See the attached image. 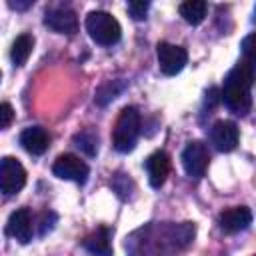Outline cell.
Masks as SVG:
<instances>
[{
  "mask_svg": "<svg viewBox=\"0 0 256 256\" xmlns=\"http://www.w3.org/2000/svg\"><path fill=\"white\" fill-rule=\"evenodd\" d=\"M10 6L12 8H26V6H30V2H24V4L22 2H10Z\"/></svg>",
  "mask_w": 256,
  "mask_h": 256,
  "instance_id": "obj_21",
  "label": "cell"
},
{
  "mask_svg": "<svg viewBox=\"0 0 256 256\" xmlns=\"http://www.w3.org/2000/svg\"><path fill=\"white\" fill-rule=\"evenodd\" d=\"M250 222H252V212L246 206L228 208L218 216V224L226 234H236L240 230H246Z\"/></svg>",
  "mask_w": 256,
  "mask_h": 256,
  "instance_id": "obj_11",
  "label": "cell"
},
{
  "mask_svg": "<svg viewBox=\"0 0 256 256\" xmlns=\"http://www.w3.org/2000/svg\"><path fill=\"white\" fill-rule=\"evenodd\" d=\"M238 126L232 120H216L210 128V140L220 152H232L238 146Z\"/></svg>",
  "mask_w": 256,
  "mask_h": 256,
  "instance_id": "obj_8",
  "label": "cell"
},
{
  "mask_svg": "<svg viewBox=\"0 0 256 256\" xmlns=\"http://www.w3.org/2000/svg\"><path fill=\"white\" fill-rule=\"evenodd\" d=\"M252 42H254V34L246 36L244 42H242V52H244V60L248 62H254V56H252Z\"/></svg>",
  "mask_w": 256,
  "mask_h": 256,
  "instance_id": "obj_20",
  "label": "cell"
},
{
  "mask_svg": "<svg viewBox=\"0 0 256 256\" xmlns=\"http://www.w3.org/2000/svg\"><path fill=\"white\" fill-rule=\"evenodd\" d=\"M26 184V170L14 156H4L0 160V192L6 196L18 194Z\"/></svg>",
  "mask_w": 256,
  "mask_h": 256,
  "instance_id": "obj_4",
  "label": "cell"
},
{
  "mask_svg": "<svg viewBox=\"0 0 256 256\" xmlns=\"http://www.w3.org/2000/svg\"><path fill=\"white\" fill-rule=\"evenodd\" d=\"M148 2H142V0H134V2H128V12L134 20H144L146 18V12H148Z\"/></svg>",
  "mask_w": 256,
  "mask_h": 256,
  "instance_id": "obj_18",
  "label": "cell"
},
{
  "mask_svg": "<svg viewBox=\"0 0 256 256\" xmlns=\"http://www.w3.org/2000/svg\"><path fill=\"white\" fill-rule=\"evenodd\" d=\"M6 234L20 244H28L32 240V214L28 208H20L10 214L6 222Z\"/></svg>",
  "mask_w": 256,
  "mask_h": 256,
  "instance_id": "obj_10",
  "label": "cell"
},
{
  "mask_svg": "<svg viewBox=\"0 0 256 256\" xmlns=\"http://www.w3.org/2000/svg\"><path fill=\"white\" fill-rule=\"evenodd\" d=\"M110 230L106 226H100L96 228L92 234H88L84 240H82V246L94 254V256H112V242H110Z\"/></svg>",
  "mask_w": 256,
  "mask_h": 256,
  "instance_id": "obj_14",
  "label": "cell"
},
{
  "mask_svg": "<svg viewBox=\"0 0 256 256\" xmlns=\"http://www.w3.org/2000/svg\"><path fill=\"white\" fill-rule=\"evenodd\" d=\"M208 148L200 140H192L186 144L182 152V166L190 178H202L208 168Z\"/></svg>",
  "mask_w": 256,
  "mask_h": 256,
  "instance_id": "obj_6",
  "label": "cell"
},
{
  "mask_svg": "<svg viewBox=\"0 0 256 256\" xmlns=\"http://www.w3.org/2000/svg\"><path fill=\"white\" fill-rule=\"evenodd\" d=\"M86 32L100 46H112L122 36V28L118 20L104 10H94L86 16Z\"/></svg>",
  "mask_w": 256,
  "mask_h": 256,
  "instance_id": "obj_3",
  "label": "cell"
},
{
  "mask_svg": "<svg viewBox=\"0 0 256 256\" xmlns=\"http://www.w3.org/2000/svg\"><path fill=\"white\" fill-rule=\"evenodd\" d=\"M14 120V108L8 102H0V130L8 128Z\"/></svg>",
  "mask_w": 256,
  "mask_h": 256,
  "instance_id": "obj_19",
  "label": "cell"
},
{
  "mask_svg": "<svg viewBox=\"0 0 256 256\" xmlns=\"http://www.w3.org/2000/svg\"><path fill=\"white\" fill-rule=\"evenodd\" d=\"M252 84H254V64L242 60L228 72L224 80V88H222L224 104L232 112L246 116L252 108Z\"/></svg>",
  "mask_w": 256,
  "mask_h": 256,
  "instance_id": "obj_1",
  "label": "cell"
},
{
  "mask_svg": "<svg viewBox=\"0 0 256 256\" xmlns=\"http://www.w3.org/2000/svg\"><path fill=\"white\" fill-rule=\"evenodd\" d=\"M146 172H148V182L152 188H160L170 172V156L164 150H156L146 158Z\"/></svg>",
  "mask_w": 256,
  "mask_h": 256,
  "instance_id": "obj_12",
  "label": "cell"
},
{
  "mask_svg": "<svg viewBox=\"0 0 256 256\" xmlns=\"http://www.w3.org/2000/svg\"><path fill=\"white\" fill-rule=\"evenodd\" d=\"M20 144L26 152H30L34 156H40L50 146V134L42 126H30L20 134Z\"/></svg>",
  "mask_w": 256,
  "mask_h": 256,
  "instance_id": "obj_13",
  "label": "cell"
},
{
  "mask_svg": "<svg viewBox=\"0 0 256 256\" xmlns=\"http://www.w3.org/2000/svg\"><path fill=\"white\" fill-rule=\"evenodd\" d=\"M140 134V114L134 106L122 108L112 130V144L118 152H130Z\"/></svg>",
  "mask_w": 256,
  "mask_h": 256,
  "instance_id": "obj_2",
  "label": "cell"
},
{
  "mask_svg": "<svg viewBox=\"0 0 256 256\" xmlns=\"http://www.w3.org/2000/svg\"><path fill=\"white\" fill-rule=\"evenodd\" d=\"M156 56H158V66H160L162 74H166V76L178 74L188 62L186 48L170 44V42H160L156 46Z\"/></svg>",
  "mask_w": 256,
  "mask_h": 256,
  "instance_id": "obj_5",
  "label": "cell"
},
{
  "mask_svg": "<svg viewBox=\"0 0 256 256\" xmlns=\"http://www.w3.org/2000/svg\"><path fill=\"white\" fill-rule=\"evenodd\" d=\"M44 24L58 34H74L78 30V16L72 8H50L44 16Z\"/></svg>",
  "mask_w": 256,
  "mask_h": 256,
  "instance_id": "obj_9",
  "label": "cell"
},
{
  "mask_svg": "<svg viewBox=\"0 0 256 256\" xmlns=\"http://www.w3.org/2000/svg\"><path fill=\"white\" fill-rule=\"evenodd\" d=\"M32 48H34V36L32 34H20L12 42V50H10V58H12L14 66H24L32 54Z\"/></svg>",
  "mask_w": 256,
  "mask_h": 256,
  "instance_id": "obj_15",
  "label": "cell"
},
{
  "mask_svg": "<svg viewBox=\"0 0 256 256\" xmlns=\"http://www.w3.org/2000/svg\"><path fill=\"white\" fill-rule=\"evenodd\" d=\"M52 172L54 176L62 178V180H72L78 184H84L88 178V164L84 160H80L74 154H60L54 164H52Z\"/></svg>",
  "mask_w": 256,
  "mask_h": 256,
  "instance_id": "obj_7",
  "label": "cell"
},
{
  "mask_svg": "<svg viewBox=\"0 0 256 256\" xmlns=\"http://www.w3.org/2000/svg\"><path fill=\"white\" fill-rule=\"evenodd\" d=\"M74 144H76L82 152H86L88 156H96V152H98V136H96L92 130H82V132H78V134L74 136Z\"/></svg>",
  "mask_w": 256,
  "mask_h": 256,
  "instance_id": "obj_17",
  "label": "cell"
},
{
  "mask_svg": "<svg viewBox=\"0 0 256 256\" xmlns=\"http://www.w3.org/2000/svg\"><path fill=\"white\" fill-rule=\"evenodd\" d=\"M206 10H208V4L204 0H188V2H182L178 8L180 16L192 26H198L206 18Z\"/></svg>",
  "mask_w": 256,
  "mask_h": 256,
  "instance_id": "obj_16",
  "label": "cell"
}]
</instances>
